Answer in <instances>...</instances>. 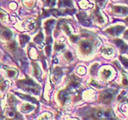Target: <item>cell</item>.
<instances>
[{"label":"cell","instance_id":"obj_38","mask_svg":"<svg viewBox=\"0 0 128 120\" xmlns=\"http://www.w3.org/2000/svg\"><path fill=\"white\" fill-rule=\"evenodd\" d=\"M106 0H97V4H98L100 7H102V6L105 4Z\"/></svg>","mask_w":128,"mask_h":120},{"label":"cell","instance_id":"obj_39","mask_svg":"<svg viewBox=\"0 0 128 120\" xmlns=\"http://www.w3.org/2000/svg\"><path fill=\"white\" fill-rule=\"evenodd\" d=\"M123 80H124V85H127V84H128V79H127V77L124 76Z\"/></svg>","mask_w":128,"mask_h":120},{"label":"cell","instance_id":"obj_13","mask_svg":"<svg viewBox=\"0 0 128 120\" xmlns=\"http://www.w3.org/2000/svg\"><path fill=\"white\" fill-rule=\"evenodd\" d=\"M6 74L8 75L9 78H16L18 76V71L14 69H9V68H6L5 69Z\"/></svg>","mask_w":128,"mask_h":120},{"label":"cell","instance_id":"obj_25","mask_svg":"<svg viewBox=\"0 0 128 120\" xmlns=\"http://www.w3.org/2000/svg\"><path fill=\"white\" fill-rule=\"evenodd\" d=\"M43 40H44V38H43L42 33H38V34L34 39L35 42L36 43H41L43 41Z\"/></svg>","mask_w":128,"mask_h":120},{"label":"cell","instance_id":"obj_16","mask_svg":"<svg viewBox=\"0 0 128 120\" xmlns=\"http://www.w3.org/2000/svg\"><path fill=\"white\" fill-rule=\"evenodd\" d=\"M33 109H34V106H33L32 104H22L21 108H20L22 113H30V112H31Z\"/></svg>","mask_w":128,"mask_h":120},{"label":"cell","instance_id":"obj_23","mask_svg":"<svg viewBox=\"0 0 128 120\" xmlns=\"http://www.w3.org/2000/svg\"><path fill=\"white\" fill-rule=\"evenodd\" d=\"M30 57H31L32 59H37L38 58V52H37V50L34 48V47H30Z\"/></svg>","mask_w":128,"mask_h":120},{"label":"cell","instance_id":"obj_12","mask_svg":"<svg viewBox=\"0 0 128 120\" xmlns=\"http://www.w3.org/2000/svg\"><path fill=\"white\" fill-rule=\"evenodd\" d=\"M94 19H95L96 21L98 22V23H101V24H102V23H104V21H105V19H104V16L101 14V12L98 10V9H96L95 11H94Z\"/></svg>","mask_w":128,"mask_h":120},{"label":"cell","instance_id":"obj_10","mask_svg":"<svg viewBox=\"0 0 128 120\" xmlns=\"http://www.w3.org/2000/svg\"><path fill=\"white\" fill-rule=\"evenodd\" d=\"M78 18H79L82 24L85 25V26L91 25V21H90V19H88V17H87V15L85 13H80L78 15Z\"/></svg>","mask_w":128,"mask_h":120},{"label":"cell","instance_id":"obj_9","mask_svg":"<svg viewBox=\"0 0 128 120\" xmlns=\"http://www.w3.org/2000/svg\"><path fill=\"white\" fill-rule=\"evenodd\" d=\"M112 10L115 14H118V15H126V14L128 13V8H126V7H121V6H115L112 8Z\"/></svg>","mask_w":128,"mask_h":120},{"label":"cell","instance_id":"obj_42","mask_svg":"<svg viewBox=\"0 0 128 120\" xmlns=\"http://www.w3.org/2000/svg\"><path fill=\"white\" fill-rule=\"evenodd\" d=\"M126 21H127V23H128V18H127V19H126Z\"/></svg>","mask_w":128,"mask_h":120},{"label":"cell","instance_id":"obj_17","mask_svg":"<svg viewBox=\"0 0 128 120\" xmlns=\"http://www.w3.org/2000/svg\"><path fill=\"white\" fill-rule=\"evenodd\" d=\"M114 43L118 46V48L120 49V50L122 51H126V50L128 49L127 45H126V44H124V42L123 40H114Z\"/></svg>","mask_w":128,"mask_h":120},{"label":"cell","instance_id":"obj_37","mask_svg":"<svg viewBox=\"0 0 128 120\" xmlns=\"http://www.w3.org/2000/svg\"><path fill=\"white\" fill-rule=\"evenodd\" d=\"M97 67H98V65H97V64H94V66L91 68V72L92 73V74H94V73H95V72H96L95 70L97 69Z\"/></svg>","mask_w":128,"mask_h":120},{"label":"cell","instance_id":"obj_5","mask_svg":"<svg viewBox=\"0 0 128 120\" xmlns=\"http://www.w3.org/2000/svg\"><path fill=\"white\" fill-rule=\"evenodd\" d=\"M12 37H13V33L10 31V30H8V28L2 27L0 29V38H1L3 40L8 41V40H11Z\"/></svg>","mask_w":128,"mask_h":120},{"label":"cell","instance_id":"obj_28","mask_svg":"<svg viewBox=\"0 0 128 120\" xmlns=\"http://www.w3.org/2000/svg\"><path fill=\"white\" fill-rule=\"evenodd\" d=\"M77 72H78V74H80V75L85 74L86 69H85V68H84L83 66H80V67H79V68L77 69Z\"/></svg>","mask_w":128,"mask_h":120},{"label":"cell","instance_id":"obj_24","mask_svg":"<svg viewBox=\"0 0 128 120\" xmlns=\"http://www.w3.org/2000/svg\"><path fill=\"white\" fill-rule=\"evenodd\" d=\"M8 15L3 10H0V19L2 21H8Z\"/></svg>","mask_w":128,"mask_h":120},{"label":"cell","instance_id":"obj_3","mask_svg":"<svg viewBox=\"0 0 128 120\" xmlns=\"http://www.w3.org/2000/svg\"><path fill=\"white\" fill-rule=\"evenodd\" d=\"M80 51L84 55H88L92 51V44L88 40H82L80 43Z\"/></svg>","mask_w":128,"mask_h":120},{"label":"cell","instance_id":"obj_27","mask_svg":"<svg viewBox=\"0 0 128 120\" xmlns=\"http://www.w3.org/2000/svg\"><path fill=\"white\" fill-rule=\"evenodd\" d=\"M51 117H52L51 114H50V113H44L43 115L38 117V119H50Z\"/></svg>","mask_w":128,"mask_h":120},{"label":"cell","instance_id":"obj_32","mask_svg":"<svg viewBox=\"0 0 128 120\" xmlns=\"http://www.w3.org/2000/svg\"><path fill=\"white\" fill-rule=\"evenodd\" d=\"M120 60L122 61V63L124 64V66L128 69V60L126 59V58H124V57H120Z\"/></svg>","mask_w":128,"mask_h":120},{"label":"cell","instance_id":"obj_40","mask_svg":"<svg viewBox=\"0 0 128 120\" xmlns=\"http://www.w3.org/2000/svg\"><path fill=\"white\" fill-rule=\"evenodd\" d=\"M77 39H78L77 36H72V37H70V40H72V42H75V40H77Z\"/></svg>","mask_w":128,"mask_h":120},{"label":"cell","instance_id":"obj_35","mask_svg":"<svg viewBox=\"0 0 128 120\" xmlns=\"http://www.w3.org/2000/svg\"><path fill=\"white\" fill-rule=\"evenodd\" d=\"M24 3L28 7H32V5H33V0H24Z\"/></svg>","mask_w":128,"mask_h":120},{"label":"cell","instance_id":"obj_31","mask_svg":"<svg viewBox=\"0 0 128 120\" xmlns=\"http://www.w3.org/2000/svg\"><path fill=\"white\" fill-rule=\"evenodd\" d=\"M65 48V45H64L63 43H56V45H55V49H56V51H60L62 49Z\"/></svg>","mask_w":128,"mask_h":120},{"label":"cell","instance_id":"obj_34","mask_svg":"<svg viewBox=\"0 0 128 120\" xmlns=\"http://www.w3.org/2000/svg\"><path fill=\"white\" fill-rule=\"evenodd\" d=\"M65 58L67 60H69V61H72L73 59V57H72V54L70 52V51H67L66 53H65Z\"/></svg>","mask_w":128,"mask_h":120},{"label":"cell","instance_id":"obj_15","mask_svg":"<svg viewBox=\"0 0 128 120\" xmlns=\"http://www.w3.org/2000/svg\"><path fill=\"white\" fill-rule=\"evenodd\" d=\"M60 25H62V29H63L64 30H65V32H66L68 35H72V32H73V30H72V28L70 26L68 23H66V22H60Z\"/></svg>","mask_w":128,"mask_h":120},{"label":"cell","instance_id":"obj_33","mask_svg":"<svg viewBox=\"0 0 128 120\" xmlns=\"http://www.w3.org/2000/svg\"><path fill=\"white\" fill-rule=\"evenodd\" d=\"M50 39H48V44L47 46H46L45 48V51H46V53H47V55H50Z\"/></svg>","mask_w":128,"mask_h":120},{"label":"cell","instance_id":"obj_6","mask_svg":"<svg viewBox=\"0 0 128 120\" xmlns=\"http://www.w3.org/2000/svg\"><path fill=\"white\" fill-rule=\"evenodd\" d=\"M70 93L69 91H60L59 93V100L62 104H65L70 99Z\"/></svg>","mask_w":128,"mask_h":120},{"label":"cell","instance_id":"obj_20","mask_svg":"<svg viewBox=\"0 0 128 120\" xmlns=\"http://www.w3.org/2000/svg\"><path fill=\"white\" fill-rule=\"evenodd\" d=\"M102 53L104 54V56L110 57L114 54V50L112 48H104L102 49Z\"/></svg>","mask_w":128,"mask_h":120},{"label":"cell","instance_id":"obj_26","mask_svg":"<svg viewBox=\"0 0 128 120\" xmlns=\"http://www.w3.org/2000/svg\"><path fill=\"white\" fill-rule=\"evenodd\" d=\"M8 49L11 51H15V50L16 49V43H15V41H11V42L8 43Z\"/></svg>","mask_w":128,"mask_h":120},{"label":"cell","instance_id":"obj_2","mask_svg":"<svg viewBox=\"0 0 128 120\" xmlns=\"http://www.w3.org/2000/svg\"><path fill=\"white\" fill-rule=\"evenodd\" d=\"M35 20L34 19H26L16 25V28L20 30H31L34 29Z\"/></svg>","mask_w":128,"mask_h":120},{"label":"cell","instance_id":"obj_18","mask_svg":"<svg viewBox=\"0 0 128 120\" xmlns=\"http://www.w3.org/2000/svg\"><path fill=\"white\" fill-rule=\"evenodd\" d=\"M33 73H34L35 77L38 78V79L41 76V71L40 69V66L37 63H33Z\"/></svg>","mask_w":128,"mask_h":120},{"label":"cell","instance_id":"obj_22","mask_svg":"<svg viewBox=\"0 0 128 120\" xmlns=\"http://www.w3.org/2000/svg\"><path fill=\"white\" fill-rule=\"evenodd\" d=\"M9 85V82H8L6 80H0V90L5 91L8 88Z\"/></svg>","mask_w":128,"mask_h":120},{"label":"cell","instance_id":"obj_14","mask_svg":"<svg viewBox=\"0 0 128 120\" xmlns=\"http://www.w3.org/2000/svg\"><path fill=\"white\" fill-rule=\"evenodd\" d=\"M60 8H72V0H59Z\"/></svg>","mask_w":128,"mask_h":120},{"label":"cell","instance_id":"obj_1","mask_svg":"<svg viewBox=\"0 0 128 120\" xmlns=\"http://www.w3.org/2000/svg\"><path fill=\"white\" fill-rule=\"evenodd\" d=\"M18 84L22 89H24L25 91H27V92L33 93H35V94H38V93H40V90H38V88L37 87L36 83H35L31 79H26V80L20 81V82L18 83Z\"/></svg>","mask_w":128,"mask_h":120},{"label":"cell","instance_id":"obj_11","mask_svg":"<svg viewBox=\"0 0 128 120\" xmlns=\"http://www.w3.org/2000/svg\"><path fill=\"white\" fill-rule=\"evenodd\" d=\"M54 24H55V20H54V19H48V20H47V21L45 22V25H44V26H45V30L48 34H50L51 30L53 29Z\"/></svg>","mask_w":128,"mask_h":120},{"label":"cell","instance_id":"obj_21","mask_svg":"<svg viewBox=\"0 0 128 120\" xmlns=\"http://www.w3.org/2000/svg\"><path fill=\"white\" fill-rule=\"evenodd\" d=\"M28 40H30V37L28 35H21L20 36V44H21L22 47H24Z\"/></svg>","mask_w":128,"mask_h":120},{"label":"cell","instance_id":"obj_29","mask_svg":"<svg viewBox=\"0 0 128 120\" xmlns=\"http://www.w3.org/2000/svg\"><path fill=\"white\" fill-rule=\"evenodd\" d=\"M44 2H45V5L48 7H53L55 5L56 0H44Z\"/></svg>","mask_w":128,"mask_h":120},{"label":"cell","instance_id":"obj_36","mask_svg":"<svg viewBox=\"0 0 128 120\" xmlns=\"http://www.w3.org/2000/svg\"><path fill=\"white\" fill-rule=\"evenodd\" d=\"M16 8H18V6H16V3H10V5H9V8H10L11 10H15Z\"/></svg>","mask_w":128,"mask_h":120},{"label":"cell","instance_id":"obj_19","mask_svg":"<svg viewBox=\"0 0 128 120\" xmlns=\"http://www.w3.org/2000/svg\"><path fill=\"white\" fill-rule=\"evenodd\" d=\"M79 5H80V7L82 9H87V8H90L92 7V5L90 4L87 0H80V2H79Z\"/></svg>","mask_w":128,"mask_h":120},{"label":"cell","instance_id":"obj_30","mask_svg":"<svg viewBox=\"0 0 128 120\" xmlns=\"http://www.w3.org/2000/svg\"><path fill=\"white\" fill-rule=\"evenodd\" d=\"M21 98L23 99H26L27 101H31V102H36L35 101V99L34 98H32V97H30V96H28V95H24V94H18Z\"/></svg>","mask_w":128,"mask_h":120},{"label":"cell","instance_id":"obj_4","mask_svg":"<svg viewBox=\"0 0 128 120\" xmlns=\"http://www.w3.org/2000/svg\"><path fill=\"white\" fill-rule=\"evenodd\" d=\"M114 94H115V91L112 90V89H109V90H106L102 93L101 96H100V99L104 103L108 104V103H110V102L112 101V99L114 98Z\"/></svg>","mask_w":128,"mask_h":120},{"label":"cell","instance_id":"obj_7","mask_svg":"<svg viewBox=\"0 0 128 120\" xmlns=\"http://www.w3.org/2000/svg\"><path fill=\"white\" fill-rule=\"evenodd\" d=\"M101 77L102 79H104V80H108L112 74V69L110 68V67H104V69L101 71Z\"/></svg>","mask_w":128,"mask_h":120},{"label":"cell","instance_id":"obj_8","mask_svg":"<svg viewBox=\"0 0 128 120\" xmlns=\"http://www.w3.org/2000/svg\"><path fill=\"white\" fill-rule=\"evenodd\" d=\"M124 28L123 26H116V27H112L106 30L108 33H110L111 35H114V36H116V35H119L121 32L123 31Z\"/></svg>","mask_w":128,"mask_h":120},{"label":"cell","instance_id":"obj_41","mask_svg":"<svg viewBox=\"0 0 128 120\" xmlns=\"http://www.w3.org/2000/svg\"><path fill=\"white\" fill-rule=\"evenodd\" d=\"M124 38H126V40H128V30L126 31V33H124Z\"/></svg>","mask_w":128,"mask_h":120}]
</instances>
